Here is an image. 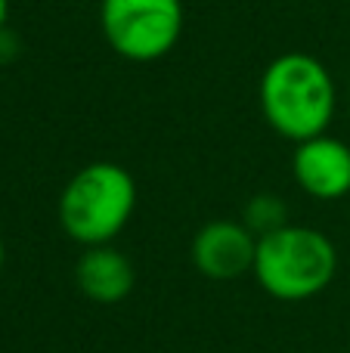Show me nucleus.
Here are the masks:
<instances>
[{"mask_svg":"<svg viewBox=\"0 0 350 353\" xmlns=\"http://www.w3.org/2000/svg\"><path fill=\"white\" fill-rule=\"evenodd\" d=\"M74 285L90 304L115 307L134 292L136 270L115 245H90L74 261Z\"/></svg>","mask_w":350,"mask_h":353,"instance_id":"0eeeda50","label":"nucleus"},{"mask_svg":"<svg viewBox=\"0 0 350 353\" xmlns=\"http://www.w3.org/2000/svg\"><path fill=\"white\" fill-rule=\"evenodd\" d=\"M242 223L260 239V236H267V232L289 223V211H285L282 199H276V195H258V199L248 201Z\"/></svg>","mask_w":350,"mask_h":353,"instance_id":"6e6552de","label":"nucleus"},{"mask_svg":"<svg viewBox=\"0 0 350 353\" xmlns=\"http://www.w3.org/2000/svg\"><path fill=\"white\" fill-rule=\"evenodd\" d=\"M338 248L326 232L304 223H285L258 239L254 279L276 301H310L332 285Z\"/></svg>","mask_w":350,"mask_h":353,"instance_id":"7ed1b4c3","label":"nucleus"},{"mask_svg":"<svg viewBox=\"0 0 350 353\" xmlns=\"http://www.w3.org/2000/svg\"><path fill=\"white\" fill-rule=\"evenodd\" d=\"M3 261H6V251H3V242H0V270H3Z\"/></svg>","mask_w":350,"mask_h":353,"instance_id":"9d476101","label":"nucleus"},{"mask_svg":"<svg viewBox=\"0 0 350 353\" xmlns=\"http://www.w3.org/2000/svg\"><path fill=\"white\" fill-rule=\"evenodd\" d=\"M264 121L291 143L329 134L338 90L335 78L316 56L289 50L267 62L258 84Z\"/></svg>","mask_w":350,"mask_h":353,"instance_id":"f257e3e1","label":"nucleus"},{"mask_svg":"<svg viewBox=\"0 0 350 353\" xmlns=\"http://www.w3.org/2000/svg\"><path fill=\"white\" fill-rule=\"evenodd\" d=\"M192 267L211 282H236L254 273L258 236L242 220H208L189 245Z\"/></svg>","mask_w":350,"mask_h":353,"instance_id":"39448f33","label":"nucleus"},{"mask_svg":"<svg viewBox=\"0 0 350 353\" xmlns=\"http://www.w3.org/2000/svg\"><path fill=\"white\" fill-rule=\"evenodd\" d=\"M183 0H99V28L112 53L127 62H158L180 43Z\"/></svg>","mask_w":350,"mask_h":353,"instance_id":"20e7f679","label":"nucleus"},{"mask_svg":"<svg viewBox=\"0 0 350 353\" xmlns=\"http://www.w3.org/2000/svg\"><path fill=\"white\" fill-rule=\"evenodd\" d=\"M136 180L118 161H90L68 176L59 192V226L81 248L109 245L136 211Z\"/></svg>","mask_w":350,"mask_h":353,"instance_id":"f03ea898","label":"nucleus"},{"mask_svg":"<svg viewBox=\"0 0 350 353\" xmlns=\"http://www.w3.org/2000/svg\"><path fill=\"white\" fill-rule=\"evenodd\" d=\"M6 16H10V0H0V28L6 25Z\"/></svg>","mask_w":350,"mask_h":353,"instance_id":"1a4fd4ad","label":"nucleus"},{"mask_svg":"<svg viewBox=\"0 0 350 353\" xmlns=\"http://www.w3.org/2000/svg\"><path fill=\"white\" fill-rule=\"evenodd\" d=\"M291 176L310 199H344L350 192V146L332 134H320L295 143Z\"/></svg>","mask_w":350,"mask_h":353,"instance_id":"423d86ee","label":"nucleus"}]
</instances>
